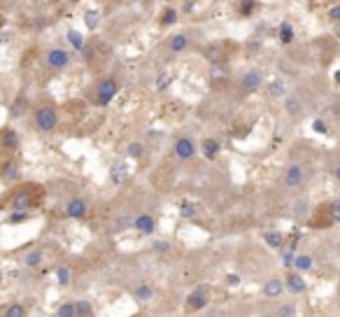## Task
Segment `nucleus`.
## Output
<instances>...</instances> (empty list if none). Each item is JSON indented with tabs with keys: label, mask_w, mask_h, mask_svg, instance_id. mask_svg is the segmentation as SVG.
Segmentation results:
<instances>
[{
	"label": "nucleus",
	"mask_w": 340,
	"mask_h": 317,
	"mask_svg": "<svg viewBox=\"0 0 340 317\" xmlns=\"http://www.w3.org/2000/svg\"><path fill=\"white\" fill-rule=\"evenodd\" d=\"M116 93H119V82H116V77L105 75V77L96 84V105H101V108L110 105V103L114 101Z\"/></svg>",
	"instance_id": "f257e3e1"
},
{
	"label": "nucleus",
	"mask_w": 340,
	"mask_h": 317,
	"mask_svg": "<svg viewBox=\"0 0 340 317\" xmlns=\"http://www.w3.org/2000/svg\"><path fill=\"white\" fill-rule=\"evenodd\" d=\"M203 54L210 61V65H219V63H228V59L233 54V47L228 49V42H215V45L205 47Z\"/></svg>",
	"instance_id": "f03ea898"
},
{
	"label": "nucleus",
	"mask_w": 340,
	"mask_h": 317,
	"mask_svg": "<svg viewBox=\"0 0 340 317\" xmlns=\"http://www.w3.org/2000/svg\"><path fill=\"white\" fill-rule=\"evenodd\" d=\"M56 124H58V115H56L54 108L42 105V108L35 110V126H38V131L49 133L56 128Z\"/></svg>",
	"instance_id": "7ed1b4c3"
},
{
	"label": "nucleus",
	"mask_w": 340,
	"mask_h": 317,
	"mask_svg": "<svg viewBox=\"0 0 340 317\" xmlns=\"http://www.w3.org/2000/svg\"><path fill=\"white\" fill-rule=\"evenodd\" d=\"M228 82H231V70H228V63L210 65V86H212V89H224Z\"/></svg>",
	"instance_id": "20e7f679"
},
{
	"label": "nucleus",
	"mask_w": 340,
	"mask_h": 317,
	"mask_svg": "<svg viewBox=\"0 0 340 317\" xmlns=\"http://www.w3.org/2000/svg\"><path fill=\"white\" fill-rule=\"evenodd\" d=\"M172 152H175V156H177V159H182V161H186V159H193V154H196V142H193L191 138L182 135V138L175 140V145H172Z\"/></svg>",
	"instance_id": "39448f33"
},
{
	"label": "nucleus",
	"mask_w": 340,
	"mask_h": 317,
	"mask_svg": "<svg viewBox=\"0 0 340 317\" xmlns=\"http://www.w3.org/2000/svg\"><path fill=\"white\" fill-rule=\"evenodd\" d=\"M45 59H47V65H49V68L61 70V68H65V65H68L72 56H70V52H65V49H58V47H56V49H49V52H47Z\"/></svg>",
	"instance_id": "423d86ee"
},
{
	"label": "nucleus",
	"mask_w": 340,
	"mask_h": 317,
	"mask_svg": "<svg viewBox=\"0 0 340 317\" xmlns=\"http://www.w3.org/2000/svg\"><path fill=\"white\" fill-rule=\"evenodd\" d=\"M263 84V77H261V72L259 70H247L242 77H240V86H242V91L245 93H254L259 91Z\"/></svg>",
	"instance_id": "0eeeda50"
},
{
	"label": "nucleus",
	"mask_w": 340,
	"mask_h": 317,
	"mask_svg": "<svg viewBox=\"0 0 340 317\" xmlns=\"http://www.w3.org/2000/svg\"><path fill=\"white\" fill-rule=\"evenodd\" d=\"M131 226L135 229V231L145 233V236H152V233L156 231V219L152 215H147V212H145V215H138V217H135Z\"/></svg>",
	"instance_id": "6e6552de"
},
{
	"label": "nucleus",
	"mask_w": 340,
	"mask_h": 317,
	"mask_svg": "<svg viewBox=\"0 0 340 317\" xmlns=\"http://www.w3.org/2000/svg\"><path fill=\"white\" fill-rule=\"evenodd\" d=\"M303 178H305V170H303V166H298V163H291V166H286L284 185L289 187V189H294V187L301 185Z\"/></svg>",
	"instance_id": "1a4fd4ad"
},
{
	"label": "nucleus",
	"mask_w": 340,
	"mask_h": 317,
	"mask_svg": "<svg viewBox=\"0 0 340 317\" xmlns=\"http://www.w3.org/2000/svg\"><path fill=\"white\" fill-rule=\"evenodd\" d=\"M86 201H82V198H72V201H68V205H65V215L72 217V219H82V217H86Z\"/></svg>",
	"instance_id": "9d476101"
},
{
	"label": "nucleus",
	"mask_w": 340,
	"mask_h": 317,
	"mask_svg": "<svg viewBox=\"0 0 340 317\" xmlns=\"http://www.w3.org/2000/svg\"><path fill=\"white\" fill-rule=\"evenodd\" d=\"M278 40H280V45H294V40H296V31H294V26H291V21H282L280 23V28H278Z\"/></svg>",
	"instance_id": "9b49d317"
},
{
	"label": "nucleus",
	"mask_w": 340,
	"mask_h": 317,
	"mask_svg": "<svg viewBox=\"0 0 340 317\" xmlns=\"http://www.w3.org/2000/svg\"><path fill=\"white\" fill-rule=\"evenodd\" d=\"M266 91H268V96L271 98H284L286 96V82L282 77H273L271 82H268V86H266Z\"/></svg>",
	"instance_id": "f8f14e48"
},
{
	"label": "nucleus",
	"mask_w": 340,
	"mask_h": 317,
	"mask_svg": "<svg viewBox=\"0 0 340 317\" xmlns=\"http://www.w3.org/2000/svg\"><path fill=\"white\" fill-rule=\"evenodd\" d=\"M168 49L172 54H182L189 49V38H186L184 33H177V35H170L168 38Z\"/></svg>",
	"instance_id": "ddd939ff"
},
{
	"label": "nucleus",
	"mask_w": 340,
	"mask_h": 317,
	"mask_svg": "<svg viewBox=\"0 0 340 317\" xmlns=\"http://www.w3.org/2000/svg\"><path fill=\"white\" fill-rule=\"evenodd\" d=\"M208 294L203 292V289H196V292H191V294L186 296V306L191 310H201V308H205L208 306Z\"/></svg>",
	"instance_id": "4468645a"
},
{
	"label": "nucleus",
	"mask_w": 340,
	"mask_h": 317,
	"mask_svg": "<svg viewBox=\"0 0 340 317\" xmlns=\"http://www.w3.org/2000/svg\"><path fill=\"white\" fill-rule=\"evenodd\" d=\"M284 282H286V289H289L291 294H303V292H305V280H303L301 273H289Z\"/></svg>",
	"instance_id": "2eb2a0df"
},
{
	"label": "nucleus",
	"mask_w": 340,
	"mask_h": 317,
	"mask_svg": "<svg viewBox=\"0 0 340 317\" xmlns=\"http://www.w3.org/2000/svg\"><path fill=\"white\" fill-rule=\"evenodd\" d=\"M33 205V193L28 191V189H23V191H19L12 198V210H28Z\"/></svg>",
	"instance_id": "dca6fc26"
},
{
	"label": "nucleus",
	"mask_w": 340,
	"mask_h": 317,
	"mask_svg": "<svg viewBox=\"0 0 340 317\" xmlns=\"http://www.w3.org/2000/svg\"><path fill=\"white\" fill-rule=\"evenodd\" d=\"M201 147H203V156H205V159H210V161H212V159H217V156H219V152H222V145H219V140H215V138H205Z\"/></svg>",
	"instance_id": "f3484780"
},
{
	"label": "nucleus",
	"mask_w": 340,
	"mask_h": 317,
	"mask_svg": "<svg viewBox=\"0 0 340 317\" xmlns=\"http://www.w3.org/2000/svg\"><path fill=\"white\" fill-rule=\"evenodd\" d=\"M256 9H259V0H238L235 2V12L240 16H245V19L254 14Z\"/></svg>",
	"instance_id": "a211bd4d"
},
{
	"label": "nucleus",
	"mask_w": 340,
	"mask_h": 317,
	"mask_svg": "<svg viewBox=\"0 0 340 317\" xmlns=\"http://www.w3.org/2000/svg\"><path fill=\"white\" fill-rule=\"evenodd\" d=\"M284 110H286V115H291V117H298L303 112V103L298 96H289L286 93L284 96Z\"/></svg>",
	"instance_id": "6ab92c4d"
},
{
	"label": "nucleus",
	"mask_w": 340,
	"mask_h": 317,
	"mask_svg": "<svg viewBox=\"0 0 340 317\" xmlns=\"http://www.w3.org/2000/svg\"><path fill=\"white\" fill-rule=\"evenodd\" d=\"M282 289H284V280L273 278V280H268V282L263 285V294L271 296V299H275V296L282 294Z\"/></svg>",
	"instance_id": "aec40b11"
},
{
	"label": "nucleus",
	"mask_w": 340,
	"mask_h": 317,
	"mask_svg": "<svg viewBox=\"0 0 340 317\" xmlns=\"http://www.w3.org/2000/svg\"><path fill=\"white\" fill-rule=\"evenodd\" d=\"M263 240H266V245H268V248H273V250H280L282 245H284V236H282L280 231H275V229L263 233Z\"/></svg>",
	"instance_id": "412c9836"
},
{
	"label": "nucleus",
	"mask_w": 340,
	"mask_h": 317,
	"mask_svg": "<svg viewBox=\"0 0 340 317\" xmlns=\"http://www.w3.org/2000/svg\"><path fill=\"white\" fill-rule=\"evenodd\" d=\"M110 178H112L114 185H121V182L128 178V166H126V163H114L112 170H110Z\"/></svg>",
	"instance_id": "4be33fe9"
},
{
	"label": "nucleus",
	"mask_w": 340,
	"mask_h": 317,
	"mask_svg": "<svg viewBox=\"0 0 340 317\" xmlns=\"http://www.w3.org/2000/svg\"><path fill=\"white\" fill-rule=\"evenodd\" d=\"M84 23L89 31H98V28H101V12H98V9H86Z\"/></svg>",
	"instance_id": "5701e85b"
},
{
	"label": "nucleus",
	"mask_w": 340,
	"mask_h": 317,
	"mask_svg": "<svg viewBox=\"0 0 340 317\" xmlns=\"http://www.w3.org/2000/svg\"><path fill=\"white\" fill-rule=\"evenodd\" d=\"M177 16H179V14H177V9L170 7V5H168V7H163L161 16H159V23H161L163 28H168V26H172V23L177 21Z\"/></svg>",
	"instance_id": "b1692460"
},
{
	"label": "nucleus",
	"mask_w": 340,
	"mask_h": 317,
	"mask_svg": "<svg viewBox=\"0 0 340 317\" xmlns=\"http://www.w3.org/2000/svg\"><path fill=\"white\" fill-rule=\"evenodd\" d=\"M312 263H315V261H312V256H310V254H298L294 259V268L298 273H305V271H310V268H312Z\"/></svg>",
	"instance_id": "393cba45"
},
{
	"label": "nucleus",
	"mask_w": 340,
	"mask_h": 317,
	"mask_svg": "<svg viewBox=\"0 0 340 317\" xmlns=\"http://www.w3.org/2000/svg\"><path fill=\"white\" fill-rule=\"evenodd\" d=\"M68 42L72 45V49H77V52H82V49H84V45H86L84 35H82L79 31H68Z\"/></svg>",
	"instance_id": "a878e982"
},
{
	"label": "nucleus",
	"mask_w": 340,
	"mask_h": 317,
	"mask_svg": "<svg viewBox=\"0 0 340 317\" xmlns=\"http://www.w3.org/2000/svg\"><path fill=\"white\" fill-rule=\"evenodd\" d=\"M152 296H154V289L149 285L142 282V285L135 287V299H138V301H152Z\"/></svg>",
	"instance_id": "bb28decb"
},
{
	"label": "nucleus",
	"mask_w": 340,
	"mask_h": 317,
	"mask_svg": "<svg viewBox=\"0 0 340 317\" xmlns=\"http://www.w3.org/2000/svg\"><path fill=\"white\" fill-rule=\"evenodd\" d=\"M179 215L184 217V219H193V217L198 215V208L191 201H182L179 203Z\"/></svg>",
	"instance_id": "cd10ccee"
},
{
	"label": "nucleus",
	"mask_w": 340,
	"mask_h": 317,
	"mask_svg": "<svg viewBox=\"0 0 340 317\" xmlns=\"http://www.w3.org/2000/svg\"><path fill=\"white\" fill-rule=\"evenodd\" d=\"M2 145H5L7 149H14L16 145H19V135H16V131L7 128V131L2 133Z\"/></svg>",
	"instance_id": "c85d7f7f"
},
{
	"label": "nucleus",
	"mask_w": 340,
	"mask_h": 317,
	"mask_svg": "<svg viewBox=\"0 0 340 317\" xmlns=\"http://www.w3.org/2000/svg\"><path fill=\"white\" fill-rule=\"evenodd\" d=\"M26 110H28V101H26L23 96H19L14 101V105H12V117H23Z\"/></svg>",
	"instance_id": "c756f323"
},
{
	"label": "nucleus",
	"mask_w": 340,
	"mask_h": 317,
	"mask_svg": "<svg viewBox=\"0 0 340 317\" xmlns=\"http://www.w3.org/2000/svg\"><path fill=\"white\" fill-rule=\"evenodd\" d=\"M56 317H77V310H75V303H63L56 310Z\"/></svg>",
	"instance_id": "7c9ffc66"
},
{
	"label": "nucleus",
	"mask_w": 340,
	"mask_h": 317,
	"mask_svg": "<svg viewBox=\"0 0 340 317\" xmlns=\"http://www.w3.org/2000/svg\"><path fill=\"white\" fill-rule=\"evenodd\" d=\"M326 212H329V222H331V224L340 222V198H338V201H333L331 205L326 208Z\"/></svg>",
	"instance_id": "2f4dec72"
},
{
	"label": "nucleus",
	"mask_w": 340,
	"mask_h": 317,
	"mask_svg": "<svg viewBox=\"0 0 340 317\" xmlns=\"http://www.w3.org/2000/svg\"><path fill=\"white\" fill-rule=\"evenodd\" d=\"M40 261H42V252H40V250L28 252V256H26V266H28V268H38Z\"/></svg>",
	"instance_id": "473e14b6"
},
{
	"label": "nucleus",
	"mask_w": 340,
	"mask_h": 317,
	"mask_svg": "<svg viewBox=\"0 0 340 317\" xmlns=\"http://www.w3.org/2000/svg\"><path fill=\"white\" fill-rule=\"evenodd\" d=\"M126 152H128L131 159H140V156L145 154V145H142V142H131V145L126 147Z\"/></svg>",
	"instance_id": "72a5a7b5"
},
{
	"label": "nucleus",
	"mask_w": 340,
	"mask_h": 317,
	"mask_svg": "<svg viewBox=\"0 0 340 317\" xmlns=\"http://www.w3.org/2000/svg\"><path fill=\"white\" fill-rule=\"evenodd\" d=\"M5 317H26V308L21 303H12L7 310H5Z\"/></svg>",
	"instance_id": "f704fd0d"
},
{
	"label": "nucleus",
	"mask_w": 340,
	"mask_h": 317,
	"mask_svg": "<svg viewBox=\"0 0 340 317\" xmlns=\"http://www.w3.org/2000/svg\"><path fill=\"white\" fill-rule=\"evenodd\" d=\"M75 310H77V317H91V303L89 301H77L75 303Z\"/></svg>",
	"instance_id": "c9c22d12"
},
{
	"label": "nucleus",
	"mask_w": 340,
	"mask_h": 317,
	"mask_svg": "<svg viewBox=\"0 0 340 317\" xmlns=\"http://www.w3.org/2000/svg\"><path fill=\"white\" fill-rule=\"evenodd\" d=\"M56 280H58V285H70V268L58 266L56 268Z\"/></svg>",
	"instance_id": "e433bc0d"
},
{
	"label": "nucleus",
	"mask_w": 340,
	"mask_h": 317,
	"mask_svg": "<svg viewBox=\"0 0 340 317\" xmlns=\"http://www.w3.org/2000/svg\"><path fill=\"white\" fill-rule=\"evenodd\" d=\"M26 219H28V212H26V210H14V212L9 215V224H21Z\"/></svg>",
	"instance_id": "4c0bfd02"
},
{
	"label": "nucleus",
	"mask_w": 340,
	"mask_h": 317,
	"mask_svg": "<svg viewBox=\"0 0 340 317\" xmlns=\"http://www.w3.org/2000/svg\"><path fill=\"white\" fill-rule=\"evenodd\" d=\"M2 178L5 180H16L19 178V168H16V163H7L5 170H2Z\"/></svg>",
	"instance_id": "58836bf2"
},
{
	"label": "nucleus",
	"mask_w": 340,
	"mask_h": 317,
	"mask_svg": "<svg viewBox=\"0 0 340 317\" xmlns=\"http://www.w3.org/2000/svg\"><path fill=\"white\" fill-rule=\"evenodd\" d=\"M294 259H296V254H294V248L289 245V250L284 252V256H282V263H284V268H294Z\"/></svg>",
	"instance_id": "ea45409f"
},
{
	"label": "nucleus",
	"mask_w": 340,
	"mask_h": 317,
	"mask_svg": "<svg viewBox=\"0 0 340 317\" xmlns=\"http://www.w3.org/2000/svg\"><path fill=\"white\" fill-rule=\"evenodd\" d=\"M312 131L319 133V135H326V133H329V126H326L324 119H315V122H312Z\"/></svg>",
	"instance_id": "a19ab883"
},
{
	"label": "nucleus",
	"mask_w": 340,
	"mask_h": 317,
	"mask_svg": "<svg viewBox=\"0 0 340 317\" xmlns=\"http://www.w3.org/2000/svg\"><path fill=\"white\" fill-rule=\"evenodd\" d=\"M170 82H172V77H170L168 72H163V75H159V79H156V89H159V91H163V89H168Z\"/></svg>",
	"instance_id": "79ce46f5"
},
{
	"label": "nucleus",
	"mask_w": 340,
	"mask_h": 317,
	"mask_svg": "<svg viewBox=\"0 0 340 317\" xmlns=\"http://www.w3.org/2000/svg\"><path fill=\"white\" fill-rule=\"evenodd\" d=\"M294 315H296V308L291 303H286V306H282V308L278 310V317H294Z\"/></svg>",
	"instance_id": "37998d69"
},
{
	"label": "nucleus",
	"mask_w": 340,
	"mask_h": 317,
	"mask_svg": "<svg viewBox=\"0 0 340 317\" xmlns=\"http://www.w3.org/2000/svg\"><path fill=\"white\" fill-rule=\"evenodd\" d=\"M308 212V201H296L294 205V217H303Z\"/></svg>",
	"instance_id": "c03bdc74"
},
{
	"label": "nucleus",
	"mask_w": 340,
	"mask_h": 317,
	"mask_svg": "<svg viewBox=\"0 0 340 317\" xmlns=\"http://www.w3.org/2000/svg\"><path fill=\"white\" fill-rule=\"evenodd\" d=\"M128 224H133V219L128 215H124V217H119V219H116V229H119V231H121V229H128Z\"/></svg>",
	"instance_id": "a18cd8bd"
},
{
	"label": "nucleus",
	"mask_w": 340,
	"mask_h": 317,
	"mask_svg": "<svg viewBox=\"0 0 340 317\" xmlns=\"http://www.w3.org/2000/svg\"><path fill=\"white\" fill-rule=\"evenodd\" d=\"M329 19H331L333 23H340V5H336V7L329 9Z\"/></svg>",
	"instance_id": "49530a36"
},
{
	"label": "nucleus",
	"mask_w": 340,
	"mask_h": 317,
	"mask_svg": "<svg viewBox=\"0 0 340 317\" xmlns=\"http://www.w3.org/2000/svg\"><path fill=\"white\" fill-rule=\"evenodd\" d=\"M226 285H228V287H238L240 285V278L235 275V273H228V275H226Z\"/></svg>",
	"instance_id": "de8ad7c7"
},
{
	"label": "nucleus",
	"mask_w": 340,
	"mask_h": 317,
	"mask_svg": "<svg viewBox=\"0 0 340 317\" xmlns=\"http://www.w3.org/2000/svg\"><path fill=\"white\" fill-rule=\"evenodd\" d=\"M168 243H166V240H156L154 243V250H159V252H168Z\"/></svg>",
	"instance_id": "09e8293b"
},
{
	"label": "nucleus",
	"mask_w": 340,
	"mask_h": 317,
	"mask_svg": "<svg viewBox=\"0 0 340 317\" xmlns=\"http://www.w3.org/2000/svg\"><path fill=\"white\" fill-rule=\"evenodd\" d=\"M333 82H336V84H340V70H336V72H333Z\"/></svg>",
	"instance_id": "8fccbe9b"
},
{
	"label": "nucleus",
	"mask_w": 340,
	"mask_h": 317,
	"mask_svg": "<svg viewBox=\"0 0 340 317\" xmlns=\"http://www.w3.org/2000/svg\"><path fill=\"white\" fill-rule=\"evenodd\" d=\"M333 178H336V180H338V182H340V166H338V168H336V170H333Z\"/></svg>",
	"instance_id": "3c124183"
},
{
	"label": "nucleus",
	"mask_w": 340,
	"mask_h": 317,
	"mask_svg": "<svg viewBox=\"0 0 340 317\" xmlns=\"http://www.w3.org/2000/svg\"><path fill=\"white\" fill-rule=\"evenodd\" d=\"M131 2H142V0H131Z\"/></svg>",
	"instance_id": "603ef678"
},
{
	"label": "nucleus",
	"mask_w": 340,
	"mask_h": 317,
	"mask_svg": "<svg viewBox=\"0 0 340 317\" xmlns=\"http://www.w3.org/2000/svg\"><path fill=\"white\" fill-rule=\"evenodd\" d=\"M0 280H2V271H0Z\"/></svg>",
	"instance_id": "864d4df0"
},
{
	"label": "nucleus",
	"mask_w": 340,
	"mask_h": 317,
	"mask_svg": "<svg viewBox=\"0 0 340 317\" xmlns=\"http://www.w3.org/2000/svg\"><path fill=\"white\" fill-rule=\"evenodd\" d=\"M0 23H2V21H0Z\"/></svg>",
	"instance_id": "5fc2aeb1"
}]
</instances>
